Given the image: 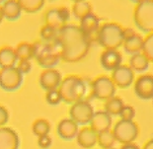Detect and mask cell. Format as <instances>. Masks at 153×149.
Returning a JSON list of instances; mask_svg holds the SVG:
<instances>
[{"label":"cell","instance_id":"obj_29","mask_svg":"<svg viewBox=\"0 0 153 149\" xmlns=\"http://www.w3.org/2000/svg\"><path fill=\"white\" fill-rule=\"evenodd\" d=\"M116 141L113 129L100 132L98 134V145L102 149H112Z\"/></svg>","mask_w":153,"mask_h":149},{"label":"cell","instance_id":"obj_5","mask_svg":"<svg viewBox=\"0 0 153 149\" xmlns=\"http://www.w3.org/2000/svg\"><path fill=\"white\" fill-rule=\"evenodd\" d=\"M133 21L136 28L143 33H153V0H142L136 4Z\"/></svg>","mask_w":153,"mask_h":149},{"label":"cell","instance_id":"obj_35","mask_svg":"<svg viewBox=\"0 0 153 149\" xmlns=\"http://www.w3.org/2000/svg\"><path fill=\"white\" fill-rule=\"evenodd\" d=\"M51 144H53V139L50 136V134L38 138V145L42 149H48L51 146Z\"/></svg>","mask_w":153,"mask_h":149},{"label":"cell","instance_id":"obj_20","mask_svg":"<svg viewBox=\"0 0 153 149\" xmlns=\"http://www.w3.org/2000/svg\"><path fill=\"white\" fill-rule=\"evenodd\" d=\"M79 26L84 34L91 40L93 36H97V33H98L100 29V19L92 12L80 21Z\"/></svg>","mask_w":153,"mask_h":149},{"label":"cell","instance_id":"obj_18","mask_svg":"<svg viewBox=\"0 0 153 149\" xmlns=\"http://www.w3.org/2000/svg\"><path fill=\"white\" fill-rule=\"evenodd\" d=\"M20 140L14 129L1 126L0 128V149H18Z\"/></svg>","mask_w":153,"mask_h":149},{"label":"cell","instance_id":"obj_11","mask_svg":"<svg viewBox=\"0 0 153 149\" xmlns=\"http://www.w3.org/2000/svg\"><path fill=\"white\" fill-rule=\"evenodd\" d=\"M135 95L141 100L153 99V75L142 74L138 76L133 87Z\"/></svg>","mask_w":153,"mask_h":149},{"label":"cell","instance_id":"obj_7","mask_svg":"<svg viewBox=\"0 0 153 149\" xmlns=\"http://www.w3.org/2000/svg\"><path fill=\"white\" fill-rule=\"evenodd\" d=\"M116 85L112 78L107 75H100L91 82V91L94 98L107 101L115 96Z\"/></svg>","mask_w":153,"mask_h":149},{"label":"cell","instance_id":"obj_19","mask_svg":"<svg viewBox=\"0 0 153 149\" xmlns=\"http://www.w3.org/2000/svg\"><path fill=\"white\" fill-rule=\"evenodd\" d=\"M112 122V116H110L106 111H97L93 116L90 126L95 129L98 133H100V132L111 129Z\"/></svg>","mask_w":153,"mask_h":149},{"label":"cell","instance_id":"obj_25","mask_svg":"<svg viewBox=\"0 0 153 149\" xmlns=\"http://www.w3.org/2000/svg\"><path fill=\"white\" fill-rule=\"evenodd\" d=\"M58 35H59V30L48 24L44 25L40 31L41 41L48 44L58 43Z\"/></svg>","mask_w":153,"mask_h":149},{"label":"cell","instance_id":"obj_4","mask_svg":"<svg viewBox=\"0 0 153 149\" xmlns=\"http://www.w3.org/2000/svg\"><path fill=\"white\" fill-rule=\"evenodd\" d=\"M33 44L35 58L41 67L45 69H51L57 65L61 59L59 41L54 44H48L43 41H38Z\"/></svg>","mask_w":153,"mask_h":149},{"label":"cell","instance_id":"obj_2","mask_svg":"<svg viewBox=\"0 0 153 149\" xmlns=\"http://www.w3.org/2000/svg\"><path fill=\"white\" fill-rule=\"evenodd\" d=\"M125 39V29L116 22L102 24L96 36L98 44L105 50H118L123 46Z\"/></svg>","mask_w":153,"mask_h":149},{"label":"cell","instance_id":"obj_15","mask_svg":"<svg viewBox=\"0 0 153 149\" xmlns=\"http://www.w3.org/2000/svg\"><path fill=\"white\" fill-rule=\"evenodd\" d=\"M123 56L118 50H105L100 56V62L103 68L108 71H114L122 65Z\"/></svg>","mask_w":153,"mask_h":149},{"label":"cell","instance_id":"obj_37","mask_svg":"<svg viewBox=\"0 0 153 149\" xmlns=\"http://www.w3.org/2000/svg\"><path fill=\"white\" fill-rule=\"evenodd\" d=\"M120 149H140L137 144L135 143H128V144H123V146L120 147Z\"/></svg>","mask_w":153,"mask_h":149},{"label":"cell","instance_id":"obj_8","mask_svg":"<svg viewBox=\"0 0 153 149\" xmlns=\"http://www.w3.org/2000/svg\"><path fill=\"white\" fill-rule=\"evenodd\" d=\"M94 114L95 112L91 104L84 100L73 104L69 109L70 119H72L79 125L90 124Z\"/></svg>","mask_w":153,"mask_h":149},{"label":"cell","instance_id":"obj_24","mask_svg":"<svg viewBox=\"0 0 153 149\" xmlns=\"http://www.w3.org/2000/svg\"><path fill=\"white\" fill-rule=\"evenodd\" d=\"M92 13V5L86 0H76L72 5V15L81 21L84 17Z\"/></svg>","mask_w":153,"mask_h":149},{"label":"cell","instance_id":"obj_22","mask_svg":"<svg viewBox=\"0 0 153 149\" xmlns=\"http://www.w3.org/2000/svg\"><path fill=\"white\" fill-rule=\"evenodd\" d=\"M18 56L15 48L9 46H4L0 48V65L1 68L14 67L17 63Z\"/></svg>","mask_w":153,"mask_h":149},{"label":"cell","instance_id":"obj_38","mask_svg":"<svg viewBox=\"0 0 153 149\" xmlns=\"http://www.w3.org/2000/svg\"><path fill=\"white\" fill-rule=\"evenodd\" d=\"M142 149H153V138L149 139V140L143 145Z\"/></svg>","mask_w":153,"mask_h":149},{"label":"cell","instance_id":"obj_6","mask_svg":"<svg viewBox=\"0 0 153 149\" xmlns=\"http://www.w3.org/2000/svg\"><path fill=\"white\" fill-rule=\"evenodd\" d=\"M113 132L116 137V140L120 143H132L139 134V126L133 121L120 119L114 126Z\"/></svg>","mask_w":153,"mask_h":149},{"label":"cell","instance_id":"obj_28","mask_svg":"<svg viewBox=\"0 0 153 149\" xmlns=\"http://www.w3.org/2000/svg\"><path fill=\"white\" fill-rule=\"evenodd\" d=\"M51 124L45 119H37L32 125V131L38 138L48 135L51 131Z\"/></svg>","mask_w":153,"mask_h":149},{"label":"cell","instance_id":"obj_26","mask_svg":"<svg viewBox=\"0 0 153 149\" xmlns=\"http://www.w3.org/2000/svg\"><path fill=\"white\" fill-rule=\"evenodd\" d=\"M19 60H31L32 58H35V50L34 44L22 42L15 48Z\"/></svg>","mask_w":153,"mask_h":149},{"label":"cell","instance_id":"obj_16","mask_svg":"<svg viewBox=\"0 0 153 149\" xmlns=\"http://www.w3.org/2000/svg\"><path fill=\"white\" fill-rule=\"evenodd\" d=\"M98 132L91 126H83L79 129L76 141L80 147L84 149H91L98 144Z\"/></svg>","mask_w":153,"mask_h":149},{"label":"cell","instance_id":"obj_17","mask_svg":"<svg viewBox=\"0 0 153 149\" xmlns=\"http://www.w3.org/2000/svg\"><path fill=\"white\" fill-rule=\"evenodd\" d=\"M57 134L63 140H72L77 137L79 132V125L72 119H62L57 125Z\"/></svg>","mask_w":153,"mask_h":149},{"label":"cell","instance_id":"obj_12","mask_svg":"<svg viewBox=\"0 0 153 149\" xmlns=\"http://www.w3.org/2000/svg\"><path fill=\"white\" fill-rule=\"evenodd\" d=\"M112 80L115 85L120 89H126L134 82V71L129 65L122 64L118 68L112 71Z\"/></svg>","mask_w":153,"mask_h":149},{"label":"cell","instance_id":"obj_39","mask_svg":"<svg viewBox=\"0 0 153 149\" xmlns=\"http://www.w3.org/2000/svg\"><path fill=\"white\" fill-rule=\"evenodd\" d=\"M152 103H153V99H152Z\"/></svg>","mask_w":153,"mask_h":149},{"label":"cell","instance_id":"obj_13","mask_svg":"<svg viewBox=\"0 0 153 149\" xmlns=\"http://www.w3.org/2000/svg\"><path fill=\"white\" fill-rule=\"evenodd\" d=\"M62 76L61 73L55 68L45 69L41 73L39 82L41 87L45 91H51V90L58 89L62 82Z\"/></svg>","mask_w":153,"mask_h":149},{"label":"cell","instance_id":"obj_33","mask_svg":"<svg viewBox=\"0 0 153 149\" xmlns=\"http://www.w3.org/2000/svg\"><path fill=\"white\" fill-rule=\"evenodd\" d=\"M135 116V110L131 105H125L120 113V118L123 121H133Z\"/></svg>","mask_w":153,"mask_h":149},{"label":"cell","instance_id":"obj_21","mask_svg":"<svg viewBox=\"0 0 153 149\" xmlns=\"http://www.w3.org/2000/svg\"><path fill=\"white\" fill-rule=\"evenodd\" d=\"M22 11L19 0H6L1 6V16L9 21L17 20Z\"/></svg>","mask_w":153,"mask_h":149},{"label":"cell","instance_id":"obj_40","mask_svg":"<svg viewBox=\"0 0 153 149\" xmlns=\"http://www.w3.org/2000/svg\"><path fill=\"white\" fill-rule=\"evenodd\" d=\"M112 149H114V148H112Z\"/></svg>","mask_w":153,"mask_h":149},{"label":"cell","instance_id":"obj_9","mask_svg":"<svg viewBox=\"0 0 153 149\" xmlns=\"http://www.w3.org/2000/svg\"><path fill=\"white\" fill-rule=\"evenodd\" d=\"M22 82L23 74L16 66L0 70V86L4 91H15L21 86Z\"/></svg>","mask_w":153,"mask_h":149},{"label":"cell","instance_id":"obj_14","mask_svg":"<svg viewBox=\"0 0 153 149\" xmlns=\"http://www.w3.org/2000/svg\"><path fill=\"white\" fill-rule=\"evenodd\" d=\"M125 35L126 39L123 47L126 53L131 54V56L142 53L143 43H144V39L142 38V36L136 34L131 29H125Z\"/></svg>","mask_w":153,"mask_h":149},{"label":"cell","instance_id":"obj_23","mask_svg":"<svg viewBox=\"0 0 153 149\" xmlns=\"http://www.w3.org/2000/svg\"><path fill=\"white\" fill-rule=\"evenodd\" d=\"M149 63H150V61L148 60V58L142 53H139L131 56L128 65L134 72L143 73L148 69Z\"/></svg>","mask_w":153,"mask_h":149},{"label":"cell","instance_id":"obj_31","mask_svg":"<svg viewBox=\"0 0 153 149\" xmlns=\"http://www.w3.org/2000/svg\"><path fill=\"white\" fill-rule=\"evenodd\" d=\"M142 53L148 58L150 62H153V33L148 34L144 38Z\"/></svg>","mask_w":153,"mask_h":149},{"label":"cell","instance_id":"obj_3","mask_svg":"<svg viewBox=\"0 0 153 149\" xmlns=\"http://www.w3.org/2000/svg\"><path fill=\"white\" fill-rule=\"evenodd\" d=\"M62 101L66 104H75L82 101L87 92V85L82 77L78 75H67L61 82L59 88Z\"/></svg>","mask_w":153,"mask_h":149},{"label":"cell","instance_id":"obj_30","mask_svg":"<svg viewBox=\"0 0 153 149\" xmlns=\"http://www.w3.org/2000/svg\"><path fill=\"white\" fill-rule=\"evenodd\" d=\"M23 11L26 13H36L40 11L45 5L44 0H19Z\"/></svg>","mask_w":153,"mask_h":149},{"label":"cell","instance_id":"obj_36","mask_svg":"<svg viewBox=\"0 0 153 149\" xmlns=\"http://www.w3.org/2000/svg\"><path fill=\"white\" fill-rule=\"evenodd\" d=\"M9 121V112L5 107H0V125L3 126Z\"/></svg>","mask_w":153,"mask_h":149},{"label":"cell","instance_id":"obj_34","mask_svg":"<svg viewBox=\"0 0 153 149\" xmlns=\"http://www.w3.org/2000/svg\"><path fill=\"white\" fill-rule=\"evenodd\" d=\"M16 67L24 75V74H28L32 70V62L31 60H18Z\"/></svg>","mask_w":153,"mask_h":149},{"label":"cell","instance_id":"obj_1","mask_svg":"<svg viewBox=\"0 0 153 149\" xmlns=\"http://www.w3.org/2000/svg\"><path fill=\"white\" fill-rule=\"evenodd\" d=\"M58 41L61 59L65 62H78L89 53L91 40L78 25L66 24L59 29Z\"/></svg>","mask_w":153,"mask_h":149},{"label":"cell","instance_id":"obj_27","mask_svg":"<svg viewBox=\"0 0 153 149\" xmlns=\"http://www.w3.org/2000/svg\"><path fill=\"white\" fill-rule=\"evenodd\" d=\"M125 107V104L122 98L114 96L113 98L107 100L105 103V111L110 116H120V111Z\"/></svg>","mask_w":153,"mask_h":149},{"label":"cell","instance_id":"obj_32","mask_svg":"<svg viewBox=\"0 0 153 149\" xmlns=\"http://www.w3.org/2000/svg\"><path fill=\"white\" fill-rule=\"evenodd\" d=\"M45 101L51 106H56L62 101V96H61L59 89H54L48 91L45 94Z\"/></svg>","mask_w":153,"mask_h":149},{"label":"cell","instance_id":"obj_10","mask_svg":"<svg viewBox=\"0 0 153 149\" xmlns=\"http://www.w3.org/2000/svg\"><path fill=\"white\" fill-rule=\"evenodd\" d=\"M70 19V11L65 6L50 9L45 14V24L51 25L59 30L66 25Z\"/></svg>","mask_w":153,"mask_h":149}]
</instances>
